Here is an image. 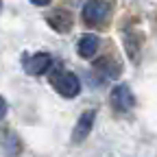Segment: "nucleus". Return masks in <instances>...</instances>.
I'll return each instance as SVG.
<instances>
[{"mask_svg":"<svg viewBox=\"0 0 157 157\" xmlns=\"http://www.w3.org/2000/svg\"><path fill=\"white\" fill-rule=\"evenodd\" d=\"M50 66H52V59H50V55H46V52L31 55V57H26V61H24V68H26V72H29L31 76H39V74L48 72Z\"/></svg>","mask_w":157,"mask_h":157,"instance_id":"4","label":"nucleus"},{"mask_svg":"<svg viewBox=\"0 0 157 157\" xmlns=\"http://www.w3.org/2000/svg\"><path fill=\"white\" fill-rule=\"evenodd\" d=\"M109 15V2L107 0H90L83 7V17L90 24H101Z\"/></svg>","mask_w":157,"mask_h":157,"instance_id":"2","label":"nucleus"},{"mask_svg":"<svg viewBox=\"0 0 157 157\" xmlns=\"http://www.w3.org/2000/svg\"><path fill=\"white\" fill-rule=\"evenodd\" d=\"M46 20H48V24H50L57 33H68V31L72 29V13L66 11V9H57V11H52Z\"/></svg>","mask_w":157,"mask_h":157,"instance_id":"6","label":"nucleus"},{"mask_svg":"<svg viewBox=\"0 0 157 157\" xmlns=\"http://www.w3.org/2000/svg\"><path fill=\"white\" fill-rule=\"evenodd\" d=\"M52 85L66 98H74V96L81 94V78H78L74 72H59V74H55L52 76Z\"/></svg>","mask_w":157,"mask_h":157,"instance_id":"1","label":"nucleus"},{"mask_svg":"<svg viewBox=\"0 0 157 157\" xmlns=\"http://www.w3.org/2000/svg\"><path fill=\"white\" fill-rule=\"evenodd\" d=\"M124 48L129 52V57L133 61H137V52H140V44H137V39L133 33H124Z\"/></svg>","mask_w":157,"mask_h":157,"instance_id":"8","label":"nucleus"},{"mask_svg":"<svg viewBox=\"0 0 157 157\" xmlns=\"http://www.w3.org/2000/svg\"><path fill=\"white\" fill-rule=\"evenodd\" d=\"M98 37L96 35H83L81 39H78V55H81L83 59H92L98 50Z\"/></svg>","mask_w":157,"mask_h":157,"instance_id":"7","label":"nucleus"},{"mask_svg":"<svg viewBox=\"0 0 157 157\" xmlns=\"http://www.w3.org/2000/svg\"><path fill=\"white\" fill-rule=\"evenodd\" d=\"M94 120H96V111L94 109H87L78 116V120L74 124V131H72V142L81 144L85 137L92 133V127H94Z\"/></svg>","mask_w":157,"mask_h":157,"instance_id":"3","label":"nucleus"},{"mask_svg":"<svg viewBox=\"0 0 157 157\" xmlns=\"http://www.w3.org/2000/svg\"><path fill=\"white\" fill-rule=\"evenodd\" d=\"M111 103L116 105V109L120 111H129L133 105H135V96L131 92L129 85H116L111 90Z\"/></svg>","mask_w":157,"mask_h":157,"instance_id":"5","label":"nucleus"},{"mask_svg":"<svg viewBox=\"0 0 157 157\" xmlns=\"http://www.w3.org/2000/svg\"><path fill=\"white\" fill-rule=\"evenodd\" d=\"M0 9H2V0H0Z\"/></svg>","mask_w":157,"mask_h":157,"instance_id":"11","label":"nucleus"},{"mask_svg":"<svg viewBox=\"0 0 157 157\" xmlns=\"http://www.w3.org/2000/svg\"><path fill=\"white\" fill-rule=\"evenodd\" d=\"M31 2L35 7H46V5H50V0H31Z\"/></svg>","mask_w":157,"mask_h":157,"instance_id":"10","label":"nucleus"},{"mask_svg":"<svg viewBox=\"0 0 157 157\" xmlns=\"http://www.w3.org/2000/svg\"><path fill=\"white\" fill-rule=\"evenodd\" d=\"M7 116V101L2 96H0V120H2V118Z\"/></svg>","mask_w":157,"mask_h":157,"instance_id":"9","label":"nucleus"}]
</instances>
